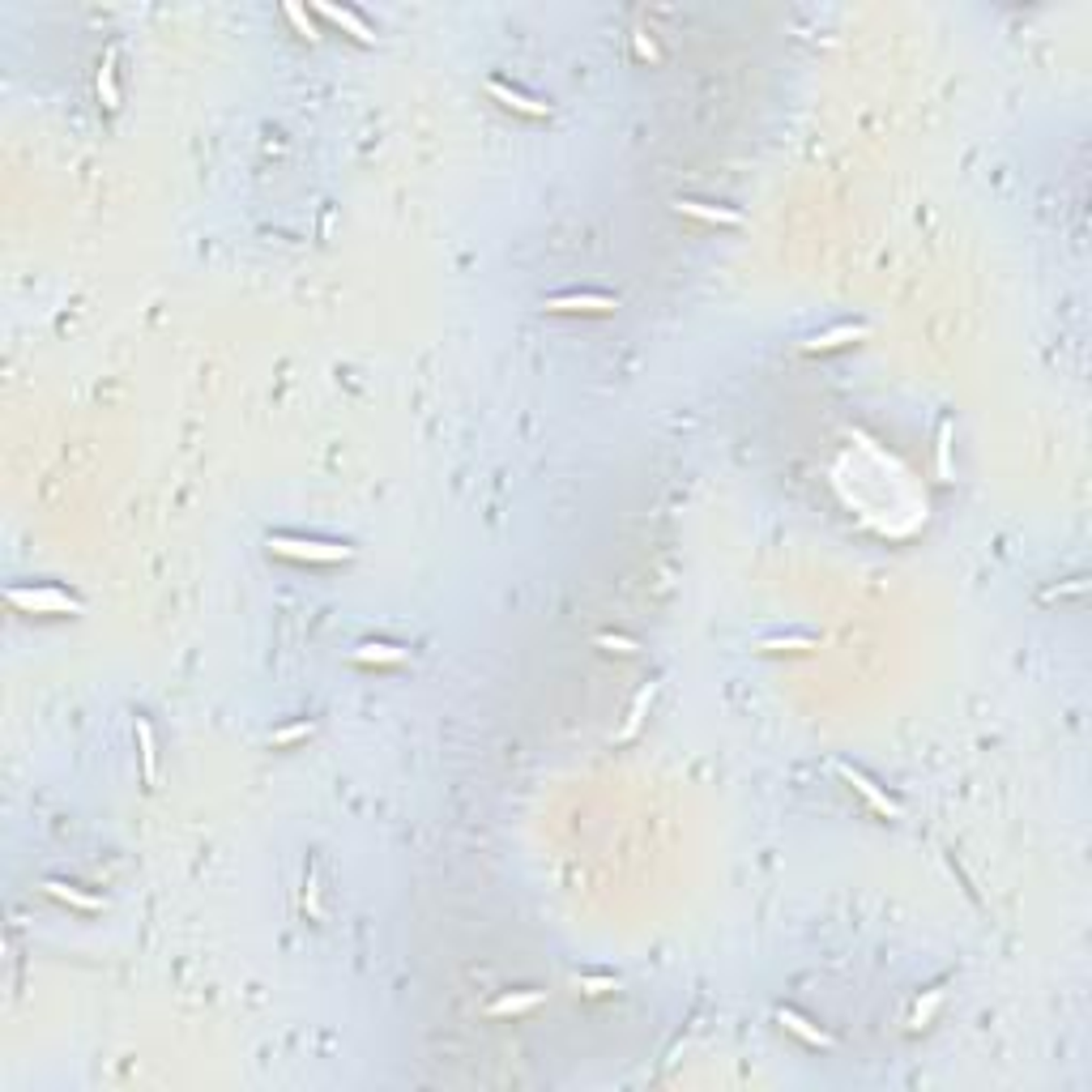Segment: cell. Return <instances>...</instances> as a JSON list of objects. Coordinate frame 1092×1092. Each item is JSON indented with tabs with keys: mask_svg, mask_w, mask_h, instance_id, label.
<instances>
[{
	"mask_svg": "<svg viewBox=\"0 0 1092 1092\" xmlns=\"http://www.w3.org/2000/svg\"><path fill=\"white\" fill-rule=\"evenodd\" d=\"M265 546H269V555L299 559V564H346V559H354V546L320 543V538H299V534H269Z\"/></svg>",
	"mask_w": 1092,
	"mask_h": 1092,
	"instance_id": "obj_2",
	"label": "cell"
},
{
	"mask_svg": "<svg viewBox=\"0 0 1092 1092\" xmlns=\"http://www.w3.org/2000/svg\"><path fill=\"white\" fill-rule=\"evenodd\" d=\"M934 470L939 482H952V418L939 423V439H934Z\"/></svg>",
	"mask_w": 1092,
	"mask_h": 1092,
	"instance_id": "obj_18",
	"label": "cell"
},
{
	"mask_svg": "<svg viewBox=\"0 0 1092 1092\" xmlns=\"http://www.w3.org/2000/svg\"><path fill=\"white\" fill-rule=\"evenodd\" d=\"M5 598H9V607H17L22 614H81L86 610V602L73 598L60 585H13Z\"/></svg>",
	"mask_w": 1092,
	"mask_h": 1092,
	"instance_id": "obj_1",
	"label": "cell"
},
{
	"mask_svg": "<svg viewBox=\"0 0 1092 1092\" xmlns=\"http://www.w3.org/2000/svg\"><path fill=\"white\" fill-rule=\"evenodd\" d=\"M773 1016H777V1024H782L785 1033H794V1037H798V1041L815 1045V1050H837V1037H832V1033H824L820 1024H811V1020H806L803 1012H794V1007H777Z\"/></svg>",
	"mask_w": 1092,
	"mask_h": 1092,
	"instance_id": "obj_7",
	"label": "cell"
},
{
	"mask_svg": "<svg viewBox=\"0 0 1092 1092\" xmlns=\"http://www.w3.org/2000/svg\"><path fill=\"white\" fill-rule=\"evenodd\" d=\"M593 645H598V649H610V653H623V657H636V653H640L636 640L614 636V632H598V636H593Z\"/></svg>",
	"mask_w": 1092,
	"mask_h": 1092,
	"instance_id": "obj_21",
	"label": "cell"
},
{
	"mask_svg": "<svg viewBox=\"0 0 1092 1092\" xmlns=\"http://www.w3.org/2000/svg\"><path fill=\"white\" fill-rule=\"evenodd\" d=\"M572 986H576V990H585L589 998H598V995H610V990L619 986V981H614V977H602V973H576Z\"/></svg>",
	"mask_w": 1092,
	"mask_h": 1092,
	"instance_id": "obj_19",
	"label": "cell"
},
{
	"mask_svg": "<svg viewBox=\"0 0 1092 1092\" xmlns=\"http://www.w3.org/2000/svg\"><path fill=\"white\" fill-rule=\"evenodd\" d=\"M311 730H316V721H295V726H282V730L269 734V747H290V742L308 739Z\"/></svg>",
	"mask_w": 1092,
	"mask_h": 1092,
	"instance_id": "obj_20",
	"label": "cell"
},
{
	"mask_svg": "<svg viewBox=\"0 0 1092 1092\" xmlns=\"http://www.w3.org/2000/svg\"><path fill=\"white\" fill-rule=\"evenodd\" d=\"M837 777H841V782H846V785H853V789H858L862 798H867V803H870V811L888 815V820H905V806L896 803V798L888 794V789H879V785L870 782L867 773H862V768H853V764H846V760H837Z\"/></svg>",
	"mask_w": 1092,
	"mask_h": 1092,
	"instance_id": "obj_4",
	"label": "cell"
},
{
	"mask_svg": "<svg viewBox=\"0 0 1092 1092\" xmlns=\"http://www.w3.org/2000/svg\"><path fill=\"white\" fill-rule=\"evenodd\" d=\"M137 742H141V777H145V785H154V777H159V747H154V726L145 717H137Z\"/></svg>",
	"mask_w": 1092,
	"mask_h": 1092,
	"instance_id": "obj_16",
	"label": "cell"
},
{
	"mask_svg": "<svg viewBox=\"0 0 1092 1092\" xmlns=\"http://www.w3.org/2000/svg\"><path fill=\"white\" fill-rule=\"evenodd\" d=\"M657 687H662V683H657V678H649V683L640 687L636 696H632V704H628V717H623L619 734H614V739H619V742H632V739H636V734H640V726H645V717H649V709H653V700H657Z\"/></svg>",
	"mask_w": 1092,
	"mask_h": 1092,
	"instance_id": "obj_8",
	"label": "cell"
},
{
	"mask_svg": "<svg viewBox=\"0 0 1092 1092\" xmlns=\"http://www.w3.org/2000/svg\"><path fill=\"white\" fill-rule=\"evenodd\" d=\"M486 95L495 98V103H503L508 112H517V116H529V120H546L550 116V103H543V98H529L525 90H517V86H508V81H486Z\"/></svg>",
	"mask_w": 1092,
	"mask_h": 1092,
	"instance_id": "obj_6",
	"label": "cell"
},
{
	"mask_svg": "<svg viewBox=\"0 0 1092 1092\" xmlns=\"http://www.w3.org/2000/svg\"><path fill=\"white\" fill-rule=\"evenodd\" d=\"M116 60H120V48H107L103 52V64H98V98H103L107 112H116L120 107V86H116Z\"/></svg>",
	"mask_w": 1092,
	"mask_h": 1092,
	"instance_id": "obj_15",
	"label": "cell"
},
{
	"mask_svg": "<svg viewBox=\"0 0 1092 1092\" xmlns=\"http://www.w3.org/2000/svg\"><path fill=\"white\" fill-rule=\"evenodd\" d=\"M308 913L320 917V879H316V867L308 870Z\"/></svg>",
	"mask_w": 1092,
	"mask_h": 1092,
	"instance_id": "obj_23",
	"label": "cell"
},
{
	"mask_svg": "<svg viewBox=\"0 0 1092 1092\" xmlns=\"http://www.w3.org/2000/svg\"><path fill=\"white\" fill-rule=\"evenodd\" d=\"M287 17H290V26H295V34H304L308 43H316V39H320L316 22H311V13H308L304 5H287Z\"/></svg>",
	"mask_w": 1092,
	"mask_h": 1092,
	"instance_id": "obj_22",
	"label": "cell"
},
{
	"mask_svg": "<svg viewBox=\"0 0 1092 1092\" xmlns=\"http://www.w3.org/2000/svg\"><path fill=\"white\" fill-rule=\"evenodd\" d=\"M674 214H687V218H700V223H713V226H739L742 214L739 209H726V205H709V201H696V197H674L670 201Z\"/></svg>",
	"mask_w": 1092,
	"mask_h": 1092,
	"instance_id": "obj_9",
	"label": "cell"
},
{
	"mask_svg": "<svg viewBox=\"0 0 1092 1092\" xmlns=\"http://www.w3.org/2000/svg\"><path fill=\"white\" fill-rule=\"evenodd\" d=\"M43 892H48V896H56V901H64V905H73V910H86V913H98V910H107V901H103V896H90V892H81V888L64 884V879H43Z\"/></svg>",
	"mask_w": 1092,
	"mask_h": 1092,
	"instance_id": "obj_13",
	"label": "cell"
},
{
	"mask_svg": "<svg viewBox=\"0 0 1092 1092\" xmlns=\"http://www.w3.org/2000/svg\"><path fill=\"white\" fill-rule=\"evenodd\" d=\"M943 995H948V981H939V986H931V990H926V998H917V1003H913V1016H910V1029H913V1033H917V1029H926V1024H931V1016L939 1012Z\"/></svg>",
	"mask_w": 1092,
	"mask_h": 1092,
	"instance_id": "obj_17",
	"label": "cell"
},
{
	"mask_svg": "<svg viewBox=\"0 0 1092 1092\" xmlns=\"http://www.w3.org/2000/svg\"><path fill=\"white\" fill-rule=\"evenodd\" d=\"M1067 593H1084V581H1071V585H1062V589H1050V593H1045V602L1067 598Z\"/></svg>",
	"mask_w": 1092,
	"mask_h": 1092,
	"instance_id": "obj_25",
	"label": "cell"
},
{
	"mask_svg": "<svg viewBox=\"0 0 1092 1092\" xmlns=\"http://www.w3.org/2000/svg\"><path fill=\"white\" fill-rule=\"evenodd\" d=\"M636 52H640V56H645V60H657V43L649 39L645 31H636Z\"/></svg>",
	"mask_w": 1092,
	"mask_h": 1092,
	"instance_id": "obj_24",
	"label": "cell"
},
{
	"mask_svg": "<svg viewBox=\"0 0 1092 1092\" xmlns=\"http://www.w3.org/2000/svg\"><path fill=\"white\" fill-rule=\"evenodd\" d=\"M543 308L550 316H610L619 308V299L598 295V290H567V295H546Z\"/></svg>",
	"mask_w": 1092,
	"mask_h": 1092,
	"instance_id": "obj_3",
	"label": "cell"
},
{
	"mask_svg": "<svg viewBox=\"0 0 1092 1092\" xmlns=\"http://www.w3.org/2000/svg\"><path fill=\"white\" fill-rule=\"evenodd\" d=\"M862 337H870V325H867V320H841V325H832V329H824V333L806 337L803 351H806V354H828V351H841V346H849V342H862Z\"/></svg>",
	"mask_w": 1092,
	"mask_h": 1092,
	"instance_id": "obj_5",
	"label": "cell"
},
{
	"mask_svg": "<svg viewBox=\"0 0 1092 1092\" xmlns=\"http://www.w3.org/2000/svg\"><path fill=\"white\" fill-rule=\"evenodd\" d=\"M351 662L359 666H401L406 662V649L401 645H384V640H367L351 653Z\"/></svg>",
	"mask_w": 1092,
	"mask_h": 1092,
	"instance_id": "obj_14",
	"label": "cell"
},
{
	"mask_svg": "<svg viewBox=\"0 0 1092 1092\" xmlns=\"http://www.w3.org/2000/svg\"><path fill=\"white\" fill-rule=\"evenodd\" d=\"M316 13L325 17V22H333L337 31H346L354 43H363V48H372V43H375V31L363 22L359 13H354V9H346V5H316Z\"/></svg>",
	"mask_w": 1092,
	"mask_h": 1092,
	"instance_id": "obj_10",
	"label": "cell"
},
{
	"mask_svg": "<svg viewBox=\"0 0 1092 1092\" xmlns=\"http://www.w3.org/2000/svg\"><path fill=\"white\" fill-rule=\"evenodd\" d=\"M815 649H820V636L811 632H782V636L756 640V653H815Z\"/></svg>",
	"mask_w": 1092,
	"mask_h": 1092,
	"instance_id": "obj_12",
	"label": "cell"
},
{
	"mask_svg": "<svg viewBox=\"0 0 1092 1092\" xmlns=\"http://www.w3.org/2000/svg\"><path fill=\"white\" fill-rule=\"evenodd\" d=\"M546 1003V990H508V995H500L491 1007H486V1016H495V1020H508V1016H525L534 1012V1007Z\"/></svg>",
	"mask_w": 1092,
	"mask_h": 1092,
	"instance_id": "obj_11",
	"label": "cell"
}]
</instances>
